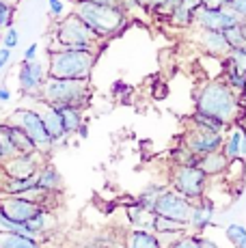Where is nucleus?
<instances>
[{
	"mask_svg": "<svg viewBox=\"0 0 246 248\" xmlns=\"http://www.w3.org/2000/svg\"><path fill=\"white\" fill-rule=\"evenodd\" d=\"M195 110L220 119L227 125H238L242 117V97L231 91L220 78L207 80L197 89Z\"/></svg>",
	"mask_w": 246,
	"mask_h": 248,
	"instance_id": "f257e3e1",
	"label": "nucleus"
},
{
	"mask_svg": "<svg viewBox=\"0 0 246 248\" xmlns=\"http://www.w3.org/2000/svg\"><path fill=\"white\" fill-rule=\"evenodd\" d=\"M99 52L87 50H65L50 47L48 50V78L56 80H91L93 67L97 63Z\"/></svg>",
	"mask_w": 246,
	"mask_h": 248,
	"instance_id": "f03ea898",
	"label": "nucleus"
},
{
	"mask_svg": "<svg viewBox=\"0 0 246 248\" xmlns=\"http://www.w3.org/2000/svg\"><path fill=\"white\" fill-rule=\"evenodd\" d=\"M74 13L80 17L102 41L110 39V37L119 35L123 26L127 24V13L117 7H104V4L89 2V0H80L76 2Z\"/></svg>",
	"mask_w": 246,
	"mask_h": 248,
	"instance_id": "7ed1b4c3",
	"label": "nucleus"
},
{
	"mask_svg": "<svg viewBox=\"0 0 246 248\" xmlns=\"http://www.w3.org/2000/svg\"><path fill=\"white\" fill-rule=\"evenodd\" d=\"M91 84L89 80H56L48 78L41 89L39 102L52 108L61 106H74V108H87L91 102Z\"/></svg>",
	"mask_w": 246,
	"mask_h": 248,
	"instance_id": "20e7f679",
	"label": "nucleus"
},
{
	"mask_svg": "<svg viewBox=\"0 0 246 248\" xmlns=\"http://www.w3.org/2000/svg\"><path fill=\"white\" fill-rule=\"evenodd\" d=\"M54 47H65V50H87V52H99L104 41L95 32L87 26L78 16L72 11L69 16H63L61 22L56 24L54 32Z\"/></svg>",
	"mask_w": 246,
	"mask_h": 248,
	"instance_id": "39448f33",
	"label": "nucleus"
},
{
	"mask_svg": "<svg viewBox=\"0 0 246 248\" xmlns=\"http://www.w3.org/2000/svg\"><path fill=\"white\" fill-rule=\"evenodd\" d=\"M169 188L186 197L188 201H199L207 194L210 177L197 166H171L169 173Z\"/></svg>",
	"mask_w": 246,
	"mask_h": 248,
	"instance_id": "423d86ee",
	"label": "nucleus"
},
{
	"mask_svg": "<svg viewBox=\"0 0 246 248\" xmlns=\"http://www.w3.org/2000/svg\"><path fill=\"white\" fill-rule=\"evenodd\" d=\"M7 121L20 125L22 130L28 134V138L35 142L37 151H41L44 155H50V151L54 149L48 132H46V125H44V119H41L39 108H17Z\"/></svg>",
	"mask_w": 246,
	"mask_h": 248,
	"instance_id": "0eeeda50",
	"label": "nucleus"
},
{
	"mask_svg": "<svg viewBox=\"0 0 246 248\" xmlns=\"http://www.w3.org/2000/svg\"><path fill=\"white\" fill-rule=\"evenodd\" d=\"M46 162H48V155H44L41 151H35V154H13L0 166V173L13 179H35L39 169Z\"/></svg>",
	"mask_w": 246,
	"mask_h": 248,
	"instance_id": "6e6552de",
	"label": "nucleus"
},
{
	"mask_svg": "<svg viewBox=\"0 0 246 248\" xmlns=\"http://www.w3.org/2000/svg\"><path fill=\"white\" fill-rule=\"evenodd\" d=\"M222 140H225V134H214V132H207V130H201V127L190 125L188 130H184L179 145L186 147L197 158H203V155H207V154L220 151Z\"/></svg>",
	"mask_w": 246,
	"mask_h": 248,
	"instance_id": "1a4fd4ad",
	"label": "nucleus"
},
{
	"mask_svg": "<svg viewBox=\"0 0 246 248\" xmlns=\"http://www.w3.org/2000/svg\"><path fill=\"white\" fill-rule=\"evenodd\" d=\"M190 212H192V201H188L186 197H182V194L171 188L164 190L154 205L155 216L171 218V220L184 222V225H188V220H190Z\"/></svg>",
	"mask_w": 246,
	"mask_h": 248,
	"instance_id": "9d476101",
	"label": "nucleus"
},
{
	"mask_svg": "<svg viewBox=\"0 0 246 248\" xmlns=\"http://www.w3.org/2000/svg\"><path fill=\"white\" fill-rule=\"evenodd\" d=\"M17 89L24 97H35L39 99L41 89H44L46 80H48V71H46L44 63L39 61H22L17 67Z\"/></svg>",
	"mask_w": 246,
	"mask_h": 248,
	"instance_id": "9b49d317",
	"label": "nucleus"
},
{
	"mask_svg": "<svg viewBox=\"0 0 246 248\" xmlns=\"http://www.w3.org/2000/svg\"><path fill=\"white\" fill-rule=\"evenodd\" d=\"M240 22H244V20H240L233 11H229V9H205V7H201L195 16L192 28H195V31L225 32V31L233 28L235 24H240Z\"/></svg>",
	"mask_w": 246,
	"mask_h": 248,
	"instance_id": "f8f14e48",
	"label": "nucleus"
},
{
	"mask_svg": "<svg viewBox=\"0 0 246 248\" xmlns=\"http://www.w3.org/2000/svg\"><path fill=\"white\" fill-rule=\"evenodd\" d=\"M41 205L26 197H0V212L17 225H24L32 216L41 212Z\"/></svg>",
	"mask_w": 246,
	"mask_h": 248,
	"instance_id": "ddd939ff",
	"label": "nucleus"
},
{
	"mask_svg": "<svg viewBox=\"0 0 246 248\" xmlns=\"http://www.w3.org/2000/svg\"><path fill=\"white\" fill-rule=\"evenodd\" d=\"M214 216H216V203L214 199H210L205 194L203 199L192 203V212H190V220H188V229L201 235L205 229H210L214 225Z\"/></svg>",
	"mask_w": 246,
	"mask_h": 248,
	"instance_id": "4468645a",
	"label": "nucleus"
},
{
	"mask_svg": "<svg viewBox=\"0 0 246 248\" xmlns=\"http://www.w3.org/2000/svg\"><path fill=\"white\" fill-rule=\"evenodd\" d=\"M197 44L205 54L214 56V59L225 61L231 52V46L227 41L225 32H218V31H197Z\"/></svg>",
	"mask_w": 246,
	"mask_h": 248,
	"instance_id": "2eb2a0df",
	"label": "nucleus"
},
{
	"mask_svg": "<svg viewBox=\"0 0 246 248\" xmlns=\"http://www.w3.org/2000/svg\"><path fill=\"white\" fill-rule=\"evenodd\" d=\"M0 132H2V136L7 138V142H9L13 154H35L37 151L35 142H32L26 132L22 130L20 125H15V123L4 119V121L0 123Z\"/></svg>",
	"mask_w": 246,
	"mask_h": 248,
	"instance_id": "dca6fc26",
	"label": "nucleus"
},
{
	"mask_svg": "<svg viewBox=\"0 0 246 248\" xmlns=\"http://www.w3.org/2000/svg\"><path fill=\"white\" fill-rule=\"evenodd\" d=\"M39 112H41V119H44L46 132H48L52 145H54V147L65 145V142L69 140V136H67V132H65L63 119H61L59 110H56V108H52V106H46V104H41Z\"/></svg>",
	"mask_w": 246,
	"mask_h": 248,
	"instance_id": "f3484780",
	"label": "nucleus"
},
{
	"mask_svg": "<svg viewBox=\"0 0 246 248\" xmlns=\"http://www.w3.org/2000/svg\"><path fill=\"white\" fill-rule=\"evenodd\" d=\"M54 225H56L54 212L52 209H41L37 216H32L31 220L22 225V231H24V235H31L41 242V237L48 235L52 229H54Z\"/></svg>",
	"mask_w": 246,
	"mask_h": 248,
	"instance_id": "a211bd4d",
	"label": "nucleus"
},
{
	"mask_svg": "<svg viewBox=\"0 0 246 248\" xmlns=\"http://www.w3.org/2000/svg\"><path fill=\"white\" fill-rule=\"evenodd\" d=\"M199 9H201V0H179L169 16V22L177 28H192Z\"/></svg>",
	"mask_w": 246,
	"mask_h": 248,
	"instance_id": "6ab92c4d",
	"label": "nucleus"
},
{
	"mask_svg": "<svg viewBox=\"0 0 246 248\" xmlns=\"http://www.w3.org/2000/svg\"><path fill=\"white\" fill-rule=\"evenodd\" d=\"M35 181H37V188L39 190H46V192H52V194H61L65 190L63 175L59 173V169H56L52 162H46V164L41 166Z\"/></svg>",
	"mask_w": 246,
	"mask_h": 248,
	"instance_id": "aec40b11",
	"label": "nucleus"
},
{
	"mask_svg": "<svg viewBox=\"0 0 246 248\" xmlns=\"http://www.w3.org/2000/svg\"><path fill=\"white\" fill-rule=\"evenodd\" d=\"M123 248H162L158 235L149 229H134L130 227L121 237Z\"/></svg>",
	"mask_w": 246,
	"mask_h": 248,
	"instance_id": "412c9836",
	"label": "nucleus"
},
{
	"mask_svg": "<svg viewBox=\"0 0 246 248\" xmlns=\"http://www.w3.org/2000/svg\"><path fill=\"white\" fill-rule=\"evenodd\" d=\"M197 169H201L207 177H220L227 173L229 169V160L225 158L222 151H214V154H207L203 158L197 160Z\"/></svg>",
	"mask_w": 246,
	"mask_h": 248,
	"instance_id": "4be33fe9",
	"label": "nucleus"
},
{
	"mask_svg": "<svg viewBox=\"0 0 246 248\" xmlns=\"http://www.w3.org/2000/svg\"><path fill=\"white\" fill-rule=\"evenodd\" d=\"M222 154H225L227 160H238L242 158V125H231L229 132L225 134V140H222Z\"/></svg>",
	"mask_w": 246,
	"mask_h": 248,
	"instance_id": "5701e85b",
	"label": "nucleus"
},
{
	"mask_svg": "<svg viewBox=\"0 0 246 248\" xmlns=\"http://www.w3.org/2000/svg\"><path fill=\"white\" fill-rule=\"evenodd\" d=\"M63 119V125H65V132L67 136L72 134H78V130L84 125V110L82 108H74V106H61L56 108Z\"/></svg>",
	"mask_w": 246,
	"mask_h": 248,
	"instance_id": "b1692460",
	"label": "nucleus"
},
{
	"mask_svg": "<svg viewBox=\"0 0 246 248\" xmlns=\"http://www.w3.org/2000/svg\"><path fill=\"white\" fill-rule=\"evenodd\" d=\"M190 125L201 127V130H207V132H214V134H227V132H229V125L222 123L220 119L210 117V114H203V112H197V110L190 114Z\"/></svg>",
	"mask_w": 246,
	"mask_h": 248,
	"instance_id": "393cba45",
	"label": "nucleus"
},
{
	"mask_svg": "<svg viewBox=\"0 0 246 248\" xmlns=\"http://www.w3.org/2000/svg\"><path fill=\"white\" fill-rule=\"evenodd\" d=\"M169 188V184H155V181H151L149 186H145L143 190L138 192V197L134 199V203H138L143 209H147V212H154V205L158 201V197L164 192V190Z\"/></svg>",
	"mask_w": 246,
	"mask_h": 248,
	"instance_id": "a878e982",
	"label": "nucleus"
},
{
	"mask_svg": "<svg viewBox=\"0 0 246 248\" xmlns=\"http://www.w3.org/2000/svg\"><path fill=\"white\" fill-rule=\"evenodd\" d=\"M0 248H41V242L24 233H2L0 231Z\"/></svg>",
	"mask_w": 246,
	"mask_h": 248,
	"instance_id": "bb28decb",
	"label": "nucleus"
},
{
	"mask_svg": "<svg viewBox=\"0 0 246 248\" xmlns=\"http://www.w3.org/2000/svg\"><path fill=\"white\" fill-rule=\"evenodd\" d=\"M151 231H154L155 235H169V233H179V235H184V233H188L190 229H188V225H184V222L171 220V218L155 216V218H154V227H151Z\"/></svg>",
	"mask_w": 246,
	"mask_h": 248,
	"instance_id": "cd10ccee",
	"label": "nucleus"
},
{
	"mask_svg": "<svg viewBox=\"0 0 246 248\" xmlns=\"http://www.w3.org/2000/svg\"><path fill=\"white\" fill-rule=\"evenodd\" d=\"M177 2L179 0H136V7L145 9V11H149V13H158V16L169 17Z\"/></svg>",
	"mask_w": 246,
	"mask_h": 248,
	"instance_id": "c85d7f7f",
	"label": "nucleus"
},
{
	"mask_svg": "<svg viewBox=\"0 0 246 248\" xmlns=\"http://www.w3.org/2000/svg\"><path fill=\"white\" fill-rule=\"evenodd\" d=\"M225 237L229 240V244L233 248H244L246 244V227L240 222H231L225 229Z\"/></svg>",
	"mask_w": 246,
	"mask_h": 248,
	"instance_id": "c756f323",
	"label": "nucleus"
},
{
	"mask_svg": "<svg viewBox=\"0 0 246 248\" xmlns=\"http://www.w3.org/2000/svg\"><path fill=\"white\" fill-rule=\"evenodd\" d=\"M225 37H227V41H229L231 50L244 47L246 46V22H240V24H235L233 28L225 31Z\"/></svg>",
	"mask_w": 246,
	"mask_h": 248,
	"instance_id": "7c9ffc66",
	"label": "nucleus"
},
{
	"mask_svg": "<svg viewBox=\"0 0 246 248\" xmlns=\"http://www.w3.org/2000/svg\"><path fill=\"white\" fill-rule=\"evenodd\" d=\"M13 20H15V4L0 0V32H4L9 26H13Z\"/></svg>",
	"mask_w": 246,
	"mask_h": 248,
	"instance_id": "2f4dec72",
	"label": "nucleus"
},
{
	"mask_svg": "<svg viewBox=\"0 0 246 248\" xmlns=\"http://www.w3.org/2000/svg\"><path fill=\"white\" fill-rule=\"evenodd\" d=\"M0 44H2V47L13 52L17 47V44H20V31H17L15 26H9L7 31L2 32V37H0Z\"/></svg>",
	"mask_w": 246,
	"mask_h": 248,
	"instance_id": "473e14b6",
	"label": "nucleus"
},
{
	"mask_svg": "<svg viewBox=\"0 0 246 248\" xmlns=\"http://www.w3.org/2000/svg\"><path fill=\"white\" fill-rule=\"evenodd\" d=\"M225 63L233 65V67H238L240 71H244V74H246V46L238 47V50H231L229 56L225 59Z\"/></svg>",
	"mask_w": 246,
	"mask_h": 248,
	"instance_id": "72a5a7b5",
	"label": "nucleus"
},
{
	"mask_svg": "<svg viewBox=\"0 0 246 248\" xmlns=\"http://www.w3.org/2000/svg\"><path fill=\"white\" fill-rule=\"evenodd\" d=\"M169 248H201V235L197 233H186L177 242H173Z\"/></svg>",
	"mask_w": 246,
	"mask_h": 248,
	"instance_id": "f704fd0d",
	"label": "nucleus"
},
{
	"mask_svg": "<svg viewBox=\"0 0 246 248\" xmlns=\"http://www.w3.org/2000/svg\"><path fill=\"white\" fill-rule=\"evenodd\" d=\"M0 231L2 233H24L22 231V225L13 222L11 218H7L2 212H0Z\"/></svg>",
	"mask_w": 246,
	"mask_h": 248,
	"instance_id": "c9c22d12",
	"label": "nucleus"
},
{
	"mask_svg": "<svg viewBox=\"0 0 246 248\" xmlns=\"http://www.w3.org/2000/svg\"><path fill=\"white\" fill-rule=\"evenodd\" d=\"M13 155V151H11V147H9V142H7V138L2 136V132H0V166L4 164L9 158Z\"/></svg>",
	"mask_w": 246,
	"mask_h": 248,
	"instance_id": "e433bc0d",
	"label": "nucleus"
},
{
	"mask_svg": "<svg viewBox=\"0 0 246 248\" xmlns=\"http://www.w3.org/2000/svg\"><path fill=\"white\" fill-rule=\"evenodd\" d=\"M233 0H201V7L205 9H229Z\"/></svg>",
	"mask_w": 246,
	"mask_h": 248,
	"instance_id": "4c0bfd02",
	"label": "nucleus"
},
{
	"mask_svg": "<svg viewBox=\"0 0 246 248\" xmlns=\"http://www.w3.org/2000/svg\"><path fill=\"white\" fill-rule=\"evenodd\" d=\"M229 11H233L240 20L246 22V0H233V2H231V7H229Z\"/></svg>",
	"mask_w": 246,
	"mask_h": 248,
	"instance_id": "58836bf2",
	"label": "nucleus"
},
{
	"mask_svg": "<svg viewBox=\"0 0 246 248\" xmlns=\"http://www.w3.org/2000/svg\"><path fill=\"white\" fill-rule=\"evenodd\" d=\"M48 4H50V16H54V17H63V13H65V4H63V0H48Z\"/></svg>",
	"mask_w": 246,
	"mask_h": 248,
	"instance_id": "ea45409f",
	"label": "nucleus"
},
{
	"mask_svg": "<svg viewBox=\"0 0 246 248\" xmlns=\"http://www.w3.org/2000/svg\"><path fill=\"white\" fill-rule=\"evenodd\" d=\"M9 61H11V50H7V47L0 46V71L7 69Z\"/></svg>",
	"mask_w": 246,
	"mask_h": 248,
	"instance_id": "a19ab883",
	"label": "nucleus"
},
{
	"mask_svg": "<svg viewBox=\"0 0 246 248\" xmlns=\"http://www.w3.org/2000/svg\"><path fill=\"white\" fill-rule=\"evenodd\" d=\"M80 2V0H78ZM89 2H95V4H104V7H117V9H123V0H89ZM125 11V9H123Z\"/></svg>",
	"mask_w": 246,
	"mask_h": 248,
	"instance_id": "79ce46f5",
	"label": "nucleus"
},
{
	"mask_svg": "<svg viewBox=\"0 0 246 248\" xmlns=\"http://www.w3.org/2000/svg\"><path fill=\"white\" fill-rule=\"evenodd\" d=\"M37 52H39V46L37 44H31L24 50V61H37Z\"/></svg>",
	"mask_w": 246,
	"mask_h": 248,
	"instance_id": "37998d69",
	"label": "nucleus"
},
{
	"mask_svg": "<svg viewBox=\"0 0 246 248\" xmlns=\"http://www.w3.org/2000/svg\"><path fill=\"white\" fill-rule=\"evenodd\" d=\"M7 102H11V91L2 84L0 87V104H7Z\"/></svg>",
	"mask_w": 246,
	"mask_h": 248,
	"instance_id": "c03bdc74",
	"label": "nucleus"
},
{
	"mask_svg": "<svg viewBox=\"0 0 246 248\" xmlns=\"http://www.w3.org/2000/svg\"><path fill=\"white\" fill-rule=\"evenodd\" d=\"M201 248H220L218 244H216L214 240H210V237H205V235H201Z\"/></svg>",
	"mask_w": 246,
	"mask_h": 248,
	"instance_id": "a18cd8bd",
	"label": "nucleus"
},
{
	"mask_svg": "<svg viewBox=\"0 0 246 248\" xmlns=\"http://www.w3.org/2000/svg\"><path fill=\"white\" fill-rule=\"evenodd\" d=\"M242 158H246V127H242Z\"/></svg>",
	"mask_w": 246,
	"mask_h": 248,
	"instance_id": "49530a36",
	"label": "nucleus"
},
{
	"mask_svg": "<svg viewBox=\"0 0 246 248\" xmlns=\"http://www.w3.org/2000/svg\"><path fill=\"white\" fill-rule=\"evenodd\" d=\"M78 136H80V138H87V136H89L87 125H82V127H80V130H78Z\"/></svg>",
	"mask_w": 246,
	"mask_h": 248,
	"instance_id": "de8ad7c7",
	"label": "nucleus"
},
{
	"mask_svg": "<svg viewBox=\"0 0 246 248\" xmlns=\"http://www.w3.org/2000/svg\"><path fill=\"white\" fill-rule=\"evenodd\" d=\"M7 2H11V4H15V7H17V0H7Z\"/></svg>",
	"mask_w": 246,
	"mask_h": 248,
	"instance_id": "09e8293b",
	"label": "nucleus"
},
{
	"mask_svg": "<svg viewBox=\"0 0 246 248\" xmlns=\"http://www.w3.org/2000/svg\"><path fill=\"white\" fill-rule=\"evenodd\" d=\"M0 37H2V32H0Z\"/></svg>",
	"mask_w": 246,
	"mask_h": 248,
	"instance_id": "8fccbe9b",
	"label": "nucleus"
}]
</instances>
